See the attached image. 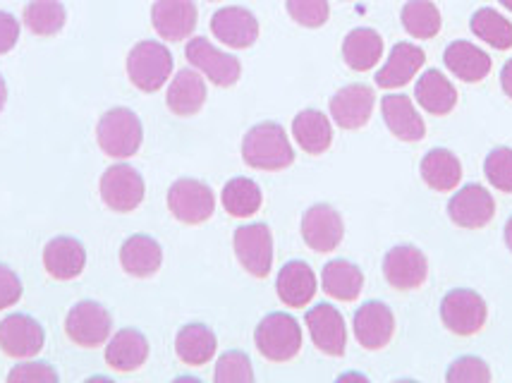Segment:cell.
Wrapping results in <instances>:
<instances>
[{
    "label": "cell",
    "instance_id": "obj_46",
    "mask_svg": "<svg viewBox=\"0 0 512 383\" xmlns=\"http://www.w3.org/2000/svg\"><path fill=\"white\" fill-rule=\"evenodd\" d=\"M5 101H8V84H5V79L0 77V111L5 108Z\"/></svg>",
    "mask_w": 512,
    "mask_h": 383
},
{
    "label": "cell",
    "instance_id": "obj_37",
    "mask_svg": "<svg viewBox=\"0 0 512 383\" xmlns=\"http://www.w3.org/2000/svg\"><path fill=\"white\" fill-rule=\"evenodd\" d=\"M472 32L477 39L496 48V51H508L512 48V24L505 20L501 12L491 8H481L472 15Z\"/></svg>",
    "mask_w": 512,
    "mask_h": 383
},
{
    "label": "cell",
    "instance_id": "obj_44",
    "mask_svg": "<svg viewBox=\"0 0 512 383\" xmlns=\"http://www.w3.org/2000/svg\"><path fill=\"white\" fill-rule=\"evenodd\" d=\"M20 41V22L10 12H0V56L10 53Z\"/></svg>",
    "mask_w": 512,
    "mask_h": 383
},
{
    "label": "cell",
    "instance_id": "obj_28",
    "mask_svg": "<svg viewBox=\"0 0 512 383\" xmlns=\"http://www.w3.org/2000/svg\"><path fill=\"white\" fill-rule=\"evenodd\" d=\"M383 56V39L379 32L369 27H359L352 29L350 34L345 36L343 41V58L347 63V68H352L355 72H369L376 68Z\"/></svg>",
    "mask_w": 512,
    "mask_h": 383
},
{
    "label": "cell",
    "instance_id": "obj_19",
    "mask_svg": "<svg viewBox=\"0 0 512 383\" xmlns=\"http://www.w3.org/2000/svg\"><path fill=\"white\" fill-rule=\"evenodd\" d=\"M395 316L383 302H364L355 314V338L364 350H381L393 340Z\"/></svg>",
    "mask_w": 512,
    "mask_h": 383
},
{
    "label": "cell",
    "instance_id": "obj_22",
    "mask_svg": "<svg viewBox=\"0 0 512 383\" xmlns=\"http://www.w3.org/2000/svg\"><path fill=\"white\" fill-rule=\"evenodd\" d=\"M426 63V53L419 46L407 44H395L393 51H390L388 63L376 72V84L381 89H400L405 84H410L414 75L422 70V65Z\"/></svg>",
    "mask_w": 512,
    "mask_h": 383
},
{
    "label": "cell",
    "instance_id": "obj_17",
    "mask_svg": "<svg viewBox=\"0 0 512 383\" xmlns=\"http://www.w3.org/2000/svg\"><path fill=\"white\" fill-rule=\"evenodd\" d=\"M374 89L367 84H347L331 99V115L335 125L343 130H359L374 113Z\"/></svg>",
    "mask_w": 512,
    "mask_h": 383
},
{
    "label": "cell",
    "instance_id": "obj_38",
    "mask_svg": "<svg viewBox=\"0 0 512 383\" xmlns=\"http://www.w3.org/2000/svg\"><path fill=\"white\" fill-rule=\"evenodd\" d=\"M213 379H216V383H252L254 381L252 362H249V357L240 350L225 352L216 364V374H213Z\"/></svg>",
    "mask_w": 512,
    "mask_h": 383
},
{
    "label": "cell",
    "instance_id": "obj_26",
    "mask_svg": "<svg viewBox=\"0 0 512 383\" xmlns=\"http://www.w3.org/2000/svg\"><path fill=\"white\" fill-rule=\"evenodd\" d=\"M168 108L180 118L197 115L206 103L204 77L194 70H180L168 87Z\"/></svg>",
    "mask_w": 512,
    "mask_h": 383
},
{
    "label": "cell",
    "instance_id": "obj_10",
    "mask_svg": "<svg viewBox=\"0 0 512 383\" xmlns=\"http://www.w3.org/2000/svg\"><path fill=\"white\" fill-rule=\"evenodd\" d=\"M46 333L39 321L27 314H10L0 321V350L12 360H29L44 350Z\"/></svg>",
    "mask_w": 512,
    "mask_h": 383
},
{
    "label": "cell",
    "instance_id": "obj_6",
    "mask_svg": "<svg viewBox=\"0 0 512 383\" xmlns=\"http://www.w3.org/2000/svg\"><path fill=\"white\" fill-rule=\"evenodd\" d=\"M168 209L180 223L199 226V223L209 221L216 211V197H213L211 187L201 180L182 178L170 185Z\"/></svg>",
    "mask_w": 512,
    "mask_h": 383
},
{
    "label": "cell",
    "instance_id": "obj_36",
    "mask_svg": "<svg viewBox=\"0 0 512 383\" xmlns=\"http://www.w3.org/2000/svg\"><path fill=\"white\" fill-rule=\"evenodd\" d=\"M441 12L431 0H410L402 8V27L414 39H434L441 32Z\"/></svg>",
    "mask_w": 512,
    "mask_h": 383
},
{
    "label": "cell",
    "instance_id": "obj_7",
    "mask_svg": "<svg viewBox=\"0 0 512 383\" xmlns=\"http://www.w3.org/2000/svg\"><path fill=\"white\" fill-rule=\"evenodd\" d=\"M101 199L115 214H130L144 202V178L127 163H115L101 175Z\"/></svg>",
    "mask_w": 512,
    "mask_h": 383
},
{
    "label": "cell",
    "instance_id": "obj_23",
    "mask_svg": "<svg viewBox=\"0 0 512 383\" xmlns=\"http://www.w3.org/2000/svg\"><path fill=\"white\" fill-rule=\"evenodd\" d=\"M146 357H149V340L137 328H123L106 345V364L115 372H137Z\"/></svg>",
    "mask_w": 512,
    "mask_h": 383
},
{
    "label": "cell",
    "instance_id": "obj_1",
    "mask_svg": "<svg viewBox=\"0 0 512 383\" xmlns=\"http://www.w3.org/2000/svg\"><path fill=\"white\" fill-rule=\"evenodd\" d=\"M242 158L249 168L283 170L292 166L295 151H292L290 139L278 123H259L245 135Z\"/></svg>",
    "mask_w": 512,
    "mask_h": 383
},
{
    "label": "cell",
    "instance_id": "obj_13",
    "mask_svg": "<svg viewBox=\"0 0 512 383\" xmlns=\"http://www.w3.org/2000/svg\"><path fill=\"white\" fill-rule=\"evenodd\" d=\"M383 276L393 288L417 290L429 276V261H426L422 249L412 245L395 247L383 259Z\"/></svg>",
    "mask_w": 512,
    "mask_h": 383
},
{
    "label": "cell",
    "instance_id": "obj_30",
    "mask_svg": "<svg viewBox=\"0 0 512 383\" xmlns=\"http://www.w3.org/2000/svg\"><path fill=\"white\" fill-rule=\"evenodd\" d=\"M414 96H417L419 106L431 115H448L457 103V91L453 82L438 70H429L419 77Z\"/></svg>",
    "mask_w": 512,
    "mask_h": 383
},
{
    "label": "cell",
    "instance_id": "obj_5",
    "mask_svg": "<svg viewBox=\"0 0 512 383\" xmlns=\"http://www.w3.org/2000/svg\"><path fill=\"white\" fill-rule=\"evenodd\" d=\"M113 331L111 312L94 300L77 302L65 316V333L79 348H99Z\"/></svg>",
    "mask_w": 512,
    "mask_h": 383
},
{
    "label": "cell",
    "instance_id": "obj_45",
    "mask_svg": "<svg viewBox=\"0 0 512 383\" xmlns=\"http://www.w3.org/2000/svg\"><path fill=\"white\" fill-rule=\"evenodd\" d=\"M501 87L505 94L510 96L512 99V60H508V63L503 65V72H501Z\"/></svg>",
    "mask_w": 512,
    "mask_h": 383
},
{
    "label": "cell",
    "instance_id": "obj_11",
    "mask_svg": "<svg viewBox=\"0 0 512 383\" xmlns=\"http://www.w3.org/2000/svg\"><path fill=\"white\" fill-rule=\"evenodd\" d=\"M185 53L194 68H197L201 75L209 77L216 87H233L242 75L240 60L230 56V53L218 51V48L213 46L209 39H204V36L192 39L190 44H187Z\"/></svg>",
    "mask_w": 512,
    "mask_h": 383
},
{
    "label": "cell",
    "instance_id": "obj_31",
    "mask_svg": "<svg viewBox=\"0 0 512 383\" xmlns=\"http://www.w3.org/2000/svg\"><path fill=\"white\" fill-rule=\"evenodd\" d=\"M321 283L326 295H331L340 302H355L357 297L362 295L364 276L352 261L333 259L323 266Z\"/></svg>",
    "mask_w": 512,
    "mask_h": 383
},
{
    "label": "cell",
    "instance_id": "obj_39",
    "mask_svg": "<svg viewBox=\"0 0 512 383\" xmlns=\"http://www.w3.org/2000/svg\"><path fill=\"white\" fill-rule=\"evenodd\" d=\"M484 173L486 180H489L496 190L512 194V149H493L484 161Z\"/></svg>",
    "mask_w": 512,
    "mask_h": 383
},
{
    "label": "cell",
    "instance_id": "obj_9",
    "mask_svg": "<svg viewBox=\"0 0 512 383\" xmlns=\"http://www.w3.org/2000/svg\"><path fill=\"white\" fill-rule=\"evenodd\" d=\"M237 261L249 276L266 278L273 266V235L264 223H252L235 230L233 237Z\"/></svg>",
    "mask_w": 512,
    "mask_h": 383
},
{
    "label": "cell",
    "instance_id": "obj_25",
    "mask_svg": "<svg viewBox=\"0 0 512 383\" xmlns=\"http://www.w3.org/2000/svg\"><path fill=\"white\" fill-rule=\"evenodd\" d=\"M120 264L134 278H151L161 269L163 249L154 237L132 235L120 247Z\"/></svg>",
    "mask_w": 512,
    "mask_h": 383
},
{
    "label": "cell",
    "instance_id": "obj_35",
    "mask_svg": "<svg viewBox=\"0 0 512 383\" xmlns=\"http://www.w3.org/2000/svg\"><path fill=\"white\" fill-rule=\"evenodd\" d=\"M67 12L60 0H32L24 8V24L36 36H56L65 27Z\"/></svg>",
    "mask_w": 512,
    "mask_h": 383
},
{
    "label": "cell",
    "instance_id": "obj_47",
    "mask_svg": "<svg viewBox=\"0 0 512 383\" xmlns=\"http://www.w3.org/2000/svg\"><path fill=\"white\" fill-rule=\"evenodd\" d=\"M505 245H508V249L512 252V216H510V221L505 223Z\"/></svg>",
    "mask_w": 512,
    "mask_h": 383
},
{
    "label": "cell",
    "instance_id": "obj_20",
    "mask_svg": "<svg viewBox=\"0 0 512 383\" xmlns=\"http://www.w3.org/2000/svg\"><path fill=\"white\" fill-rule=\"evenodd\" d=\"M87 266V252L75 237H53L44 247V269L56 281H75Z\"/></svg>",
    "mask_w": 512,
    "mask_h": 383
},
{
    "label": "cell",
    "instance_id": "obj_24",
    "mask_svg": "<svg viewBox=\"0 0 512 383\" xmlns=\"http://www.w3.org/2000/svg\"><path fill=\"white\" fill-rule=\"evenodd\" d=\"M278 297L288 307H307L316 295V276L312 266L304 261H288L278 273Z\"/></svg>",
    "mask_w": 512,
    "mask_h": 383
},
{
    "label": "cell",
    "instance_id": "obj_34",
    "mask_svg": "<svg viewBox=\"0 0 512 383\" xmlns=\"http://www.w3.org/2000/svg\"><path fill=\"white\" fill-rule=\"evenodd\" d=\"M223 206L230 216L249 218L264 204L261 187L249 178H233L223 187Z\"/></svg>",
    "mask_w": 512,
    "mask_h": 383
},
{
    "label": "cell",
    "instance_id": "obj_29",
    "mask_svg": "<svg viewBox=\"0 0 512 383\" xmlns=\"http://www.w3.org/2000/svg\"><path fill=\"white\" fill-rule=\"evenodd\" d=\"M292 135H295V142L312 156L323 154L333 144L331 120L314 108H307L292 120Z\"/></svg>",
    "mask_w": 512,
    "mask_h": 383
},
{
    "label": "cell",
    "instance_id": "obj_2",
    "mask_svg": "<svg viewBox=\"0 0 512 383\" xmlns=\"http://www.w3.org/2000/svg\"><path fill=\"white\" fill-rule=\"evenodd\" d=\"M254 343L268 362H290L302 350V328L290 314L273 312L259 321Z\"/></svg>",
    "mask_w": 512,
    "mask_h": 383
},
{
    "label": "cell",
    "instance_id": "obj_4",
    "mask_svg": "<svg viewBox=\"0 0 512 383\" xmlns=\"http://www.w3.org/2000/svg\"><path fill=\"white\" fill-rule=\"evenodd\" d=\"M173 72V56L158 41H142L127 56V77L144 94H154L168 82Z\"/></svg>",
    "mask_w": 512,
    "mask_h": 383
},
{
    "label": "cell",
    "instance_id": "obj_42",
    "mask_svg": "<svg viewBox=\"0 0 512 383\" xmlns=\"http://www.w3.org/2000/svg\"><path fill=\"white\" fill-rule=\"evenodd\" d=\"M22 293L24 288L20 276L5 264H0V312L8 307H15L22 300Z\"/></svg>",
    "mask_w": 512,
    "mask_h": 383
},
{
    "label": "cell",
    "instance_id": "obj_32",
    "mask_svg": "<svg viewBox=\"0 0 512 383\" xmlns=\"http://www.w3.org/2000/svg\"><path fill=\"white\" fill-rule=\"evenodd\" d=\"M216 336L209 326L190 324L185 326L175 338V352H178L180 362L190 364V367H204L216 355Z\"/></svg>",
    "mask_w": 512,
    "mask_h": 383
},
{
    "label": "cell",
    "instance_id": "obj_40",
    "mask_svg": "<svg viewBox=\"0 0 512 383\" xmlns=\"http://www.w3.org/2000/svg\"><path fill=\"white\" fill-rule=\"evenodd\" d=\"M285 8H288L292 20L307 29L323 27L328 22V15H331L328 0H285Z\"/></svg>",
    "mask_w": 512,
    "mask_h": 383
},
{
    "label": "cell",
    "instance_id": "obj_3",
    "mask_svg": "<svg viewBox=\"0 0 512 383\" xmlns=\"http://www.w3.org/2000/svg\"><path fill=\"white\" fill-rule=\"evenodd\" d=\"M96 139L106 156L130 158L142 147V120L130 108H111L96 125Z\"/></svg>",
    "mask_w": 512,
    "mask_h": 383
},
{
    "label": "cell",
    "instance_id": "obj_33",
    "mask_svg": "<svg viewBox=\"0 0 512 383\" xmlns=\"http://www.w3.org/2000/svg\"><path fill=\"white\" fill-rule=\"evenodd\" d=\"M422 178L434 192H453L462 180V166L448 149H434L424 156Z\"/></svg>",
    "mask_w": 512,
    "mask_h": 383
},
{
    "label": "cell",
    "instance_id": "obj_14",
    "mask_svg": "<svg viewBox=\"0 0 512 383\" xmlns=\"http://www.w3.org/2000/svg\"><path fill=\"white\" fill-rule=\"evenodd\" d=\"M199 12L194 0H156L151 8V24L166 41H185L197 29Z\"/></svg>",
    "mask_w": 512,
    "mask_h": 383
},
{
    "label": "cell",
    "instance_id": "obj_43",
    "mask_svg": "<svg viewBox=\"0 0 512 383\" xmlns=\"http://www.w3.org/2000/svg\"><path fill=\"white\" fill-rule=\"evenodd\" d=\"M8 381H58V372L44 362L17 364L8 374Z\"/></svg>",
    "mask_w": 512,
    "mask_h": 383
},
{
    "label": "cell",
    "instance_id": "obj_21",
    "mask_svg": "<svg viewBox=\"0 0 512 383\" xmlns=\"http://www.w3.org/2000/svg\"><path fill=\"white\" fill-rule=\"evenodd\" d=\"M381 113L386 120L388 130L402 142H419L426 135V125L422 115L417 113L410 96L405 94H390L383 96Z\"/></svg>",
    "mask_w": 512,
    "mask_h": 383
},
{
    "label": "cell",
    "instance_id": "obj_12",
    "mask_svg": "<svg viewBox=\"0 0 512 383\" xmlns=\"http://www.w3.org/2000/svg\"><path fill=\"white\" fill-rule=\"evenodd\" d=\"M448 216L455 226L467 230H479L489 226L496 216V202L491 192L481 185H467L450 199Z\"/></svg>",
    "mask_w": 512,
    "mask_h": 383
},
{
    "label": "cell",
    "instance_id": "obj_18",
    "mask_svg": "<svg viewBox=\"0 0 512 383\" xmlns=\"http://www.w3.org/2000/svg\"><path fill=\"white\" fill-rule=\"evenodd\" d=\"M211 32L221 44L242 51V48L254 46L259 39V22L249 10L230 5L211 17Z\"/></svg>",
    "mask_w": 512,
    "mask_h": 383
},
{
    "label": "cell",
    "instance_id": "obj_41",
    "mask_svg": "<svg viewBox=\"0 0 512 383\" xmlns=\"http://www.w3.org/2000/svg\"><path fill=\"white\" fill-rule=\"evenodd\" d=\"M446 379L450 383H489L491 369L479 357H460L450 364Z\"/></svg>",
    "mask_w": 512,
    "mask_h": 383
},
{
    "label": "cell",
    "instance_id": "obj_15",
    "mask_svg": "<svg viewBox=\"0 0 512 383\" xmlns=\"http://www.w3.org/2000/svg\"><path fill=\"white\" fill-rule=\"evenodd\" d=\"M345 226L338 211L328 204H314L307 214L302 216V237L309 249L319 254H328L338 249L343 242Z\"/></svg>",
    "mask_w": 512,
    "mask_h": 383
},
{
    "label": "cell",
    "instance_id": "obj_8",
    "mask_svg": "<svg viewBox=\"0 0 512 383\" xmlns=\"http://www.w3.org/2000/svg\"><path fill=\"white\" fill-rule=\"evenodd\" d=\"M489 307L484 297L474 290H453L443 297L441 302V319L448 331L455 336H474L486 324Z\"/></svg>",
    "mask_w": 512,
    "mask_h": 383
},
{
    "label": "cell",
    "instance_id": "obj_48",
    "mask_svg": "<svg viewBox=\"0 0 512 383\" xmlns=\"http://www.w3.org/2000/svg\"><path fill=\"white\" fill-rule=\"evenodd\" d=\"M498 3H501L503 8H508L512 12V0H498Z\"/></svg>",
    "mask_w": 512,
    "mask_h": 383
},
{
    "label": "cell",
    "instance_id": "obj_16",
    "mask_svg": "<svg viewBox=\"0 0 512 383\" xmlns=\"http://www.w3.org/2000/svg\"><path fill=\"white\" fill-rule=\"evenodd\" d=\"M307 328H309V336L314 340V345L323 352V355L328 357L345 355V345H347L345 319L333 305L321 302V305L309 309Z\"/></svg>",
    "mask_w": 512,
    "mask_h": 383
},
{
    "label": "cell",
    "instance_id": "obj_27",
    "mask_svg": "<svg viewBox=\"0 0 512 383\" xmlns=\"http://www.w3.org/2000/svg\"><path fill=\"white\" fill-rule=\"evenodd\" d=\"M443 60H446V68L455 77H460L462 82H481L484 77H489L493 68L489 53L481 51L479 46L469 44V41H455V44H450Z\"/></svg>",
    "mask_w": 512,
    "mask_h": 383
}]
</instances>
